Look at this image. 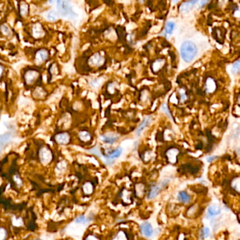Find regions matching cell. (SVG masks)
<instances>
[{"mask_svg":"<svg viewBox=\"0 0 240 240\" xmlns=\"http://www.w3.org/2000/svg\"><path fill=\"white\" fill-rule=\"evenodd\" d=\"M167 183H168V182H166V181H165L162 182V183H161L160 185H157V186H155L152 187L149 194L148 198L149 199L154 198L155 197L157 196L158 194V193H160V191L161 190V189L163 188V187H164V186H166Z\"/></svg>","mask_w":240,"mask_h":240,"instance_id":"cell-10","label":"cell"},{"mask_svg":"<svg viewBox=\"0 0 240 240\" xmlns=\"http://www.w3.org/2000/svg\"><path fill=\"white\" fill-rule=\"evenodd\" d=\"M8 236V231L5 227H0V240H6Z\"/></svg>","mask_w":240,"mask_h":240,"instance_id":"cell-25","label":"cell"},{"mask_svg":"<svg viewBox=\"0 0 240 240\" xmlns=\"http://www.w3.org/2000/svg\"><path fill=\"white\" fill-rule=\"evenodd\" d=\"M60 16L58 11L55 10H51L47 13V19L52 22H55L59 19Z\"/></svg>","mask_w":240,"mask_h":240,"instance_id":"cell-17","label":"cell"},{"mask_svg":"<svg viewBox=\"0 0 240 240\" xmlns=\"http://www.w3.org/2000/svg\"><path fill=\"white\" fill-rule=\"evenodd\" d=\"M140 230L141 233L146 237H150L153 234V227L152 226V225L148 223H143V224H141L140 226Z\"/></svg>","mask_w":240,"mask_h":240,"instance_id":"cell-11","label":"cell"},{"mask_svg":"<svg viewBox=\"0 0 240 240\" xmlns=\"http://www.w3.org/2000/svg\"><path fill=\"white\" fill-rule=\"evenodd\" d=\"M19 13L21 17H26L29 13V5L25 2L22 1L19 4Z\"/></svg>","mask_w":240,"mask_h":240,"instance_id":"cell-12","label":"cell"},{"mask_svg":"<svg viewBox=\"0 0 240 240\" xmlns=\"http://www.w3.org/2000/svg\"><path fill=\"white\" fill-rule=\"evenodd\" d=\"M114 240H126V236L123 232H120Z\"/></svg>","mask_w":240,"mask_h":240,"instance_id":"cell-28","label":"cell"},{"mask_svg":"<svg viewBox=\"0 0 240 240\" xmlns=\"http://www.w3.org/2000/svg\"><path fill=\"white\" fill-rule=\"evenodd\" d=\"M67 168V164L66 162H60L58 163V164L56 165V170L57 173H58L59 174H63V172L66 171V169Z\"/></svg>","mask_w":240,"mask_h":240,"instance_id":"cell-20","label":"cell"},{"mask_svg":"<svg viewBox=\"0 0 240 240\" xmlns=\"http://www.w3.org/2000/svg\"><path fill=\"white\" fill-rule=\"evenodd\" d=\"M55 141L59 145H67L71 141V136L68 132H61L57 133L54 137Z\"/></svg>","mask_w":240,"mask_h":240,"instance_id":"cell-7","label":"cell"},{"mask_svg":"<svg viewBox=\"0 0 240 240\" xmlns=\"http://www.w3.org/2000/svg\"><path fill=\"white\" fill-rule=\"evenodd\" d=\"M32 35L35 39H41L45 35V32L41 23H36L33 26Z\"/></svg>","mask_w":240,"mask_h":240,"instance_id":"cell-6","label":"cell"},{"mask_svg":"<svg viewBox=\"0 0 240 240\" xmlns=\"http://www.w3.org/2000/svg\"><path fill=\"white\" fill-rule=\"evenodd\" d=\"M180 54L182 59L187 63H190L197 54V48L194 42L185 41L180 47Z\"/></svg>","mask_w":240,"mask_h":240,"instance_id":"cell-1","label":"cell"},{"mask_svg":"<svg viewBox=\"0 0 240 240\" xmlns=\"http://www.w3.org/2000/svg\"><path fill=\"white\" fill-rule=\"evenodd\" d=\"M57 1H58V0H49V3L51 4H56Z\"/></svg>","mask_w":240,"mask_h":240,"instance_id":"cell-33","label":"cell"},{"mask_svg":"<svg viewBox=\"0 0 240 240\" xmlns=\"http://www.w3.org/2000/svg\"><path fill=\"white\" fill-rule=\"evenodd\" d=\"M83 189L84 193L89 195V194H91L92 193L93 186L92 185V183H86L85 184H84V186L83 187Z\"/></svg>","mask_w":240,"mask_h":240,"instance_id":"cell-23","label":"cell"},{"mask_svg":"<svg viewBox=\"0 0 240 240\" xmlns=\"http://www.w3.org/2000/svg\"><path fill=\"white\" fill-rule=\"evenodd\" d=\"M175 28V23L172 21H168L165 25V31L166 32V34L170 35L172 32V31L174 30Z\"/></svg>","mask_w":240,"mask_h":240,"instance_id":"cell-24","label":"cell"},{"mask_svg":"<svg viewBox=\"0 0 240 240\" xmlns=\"http://www.w3.org/2000/svg\"><path fill=\"white\" fill-rule=\"evenodd\" d=\"M39 76L40 73L38 71L35 69H29L24 74V80L28 85H31L37 80Z\"/></svg>","mask_w":240,"mask_h":240,"instance_id":"cell-5","label":"cell"},{"mask_svg":"<svg viewBox=\"0 0 240 240\" xmlns=\"http://www.w3.org/2000/svg\"><path fill=\"white\" fill-rule=\"evenodd\" d=\"M39 158L43 165L49 164L53 159L52 150L47 147L42 148L39 151Z\"/></svg>","mask_w":240,"mask_h":240,"instance_id":"cell-3","label":"cell"},{"mask_svg":"<svg viewBox=\"0 0 240 240\" xmlns=\"http://www.w3.org/2000/svg\"><path fill=\"white\" fill-rule=\"evenodd\" d=\"M85 240H99V239L97 237H96L95 235L93 234H90L86 237Z\"/></svg>","mask_w":240,"mask_h":240,"instance_id":"cell-31","label":"cell"},{"mask_svg":"<svg viewBox=\"0 0 240 240\" xmlns=\"http://www.w3.org/2000/svg\"><path fill=\"white\" fill-rule=\"evenodd\" d=\"M221 212V209L218 205L211 206L208 209V215L210 216H215L220 214Z\"/></svg>","mask_w":240,"mask_h":240,"instance_id":"cell-14","label":"cell"},{"mask_svg":"<svg viewBox=\"0 0 240 240\" xmlns=\"http://www.w3.org/2000/svg\"><path fill=\"white\" fill-rule=\"evenodd\" d=\"M232 72H233L234 74L239 73V61H237L236 63L234 64L233 68H232Z\"/></svg>","mask_w":240,"mask_h":240,"instance_id":"cell-29","label":"cell"},{"mask_svg":"<svg viewBox=\"0 0 240 240\" xmlns=\"http://www.w3.org/2000/svg\"><path fill=\"white\" fill-rule=\"evenodd\" d=\"M122 152H123V150H122L121 148H118L117 150H114V152H112L111 153H109V155L107 156L108 159H116V158L119 157L122 154Z\"/></svg>","mask_w":240,"mask_h":240,"instance_id":"cell-22","label":"cell"},{"mask_svg":"<svg viewBox=\"0 0 240 240\" xmlns=\"http://www.w3.org/2000/svg\"><path fill=\"white\" fill-rule=\"evenodd\" d=\"M57 11L60 16L70 17L74 16V11L72 9L69 0H58L56 2Z\"/></svg>","mask_w":240,"mask_h":240,"instance_id":"cell-2","label":"cell"},{"mask_svg":"<svg viewBox=\"0 0 240 240\" xmlns=\"http://www.w3.org/2000/svg\"><path fill=\"white\" fill-rule=\"evenodd\" d=\"M177 198H178V200L180 201L181 202L184 203V204H188L191 200L190 196H189L188 193H185V192H184V191L180 192Z\"/></svg>","mask_w":240,"mask_h":240,"instance_id":"cell-15","label":"cell"},{"mask_svg":"<svg viewBox=\"0 0 240 240\" xmlns=\"http://www.w3.org/2000/svg\"><path fill=\"white\" fill-rule=\"evenodd\" d=\"M178 1H179V0H172V2H173L174 3H176V2H178Z\"/></svg>","mask_w":240,"mask_h":240,"instance_id":"cell-34","label":"cell"},{"mask_svg":"<svg viewBox=\"0 0 240 240\" xmlns=\"http://www.w3.org/2000/svg\"><path fill=\"white\" fill-rule=\"evenodd\" d=\"M101 138H102V140L103 141H104L105 143H109V144L114 143V142H116V141L118 140V138L116 137V136H113V135H104L101 137Z\"/></svg>","mask_w":240,"mask_h":240,"instance_id":"cell-18","label":"cell"},{"mask_svg":"<svg viewBox=\"0 0 240 240\" xmlns=\"http://www.w3.org/2000/svg\"><path fill=\"white\" fill-rule=\"evenodd\" d=\"M0 32L4 36L9 37L12 35V30L10 27L6 23H3L0 25Z\"/></svg>","mask_w":240,"mask_h":240,"instance_id":"cell-13","label":"cell"},{"mask_svg":"<svg viewBox=\"0 0 240 240\" xmlns=\"http://www.w3.org/2000/svg\"><path fill=\"white\" fill-rule=\"evenodd\" d=\"M104 58L101 56L99 54H95L89 60V64H90L91 66L97 67L102 66L103 63H104Z\"/></svg>","mask_w":240,"mask_h":240,"instance_id":"cell-9","label":"cell"},{"mask_svg":"<svg viewBox=\"0 0 240 240\" xmlns=\"http://www.w3.org/2000/svg\"><path fill=\"white\" fill-rule=\"evenodd\" d=\"M208 1L209 0H201L200 4H199V8H202L203 6H204L208 3Z\"/></svg>","mask_w":240,"mask_h":240,"instance_id":"cell-32","label":"cell"},{"mask_svg":"<svg viewBox=\"0 0 240 240\" xmlns=\"http://www.w3.org/2000/svg\"><path fill=\"white\" fill-rule=\"evenodd\" d=\"M198 2L199 0H190V1L184 2L180 7V11L182 13H188L189 11H191L195 6V5H196Z\"/></svg>","mask_w":240,"mask_h":240,"instance_id":"cell-8","label":"cell"},{"mask_svg":"<svg viewBox=\"0 0 240 240\" xmlns=\"http://www.w3.org/2000/svg\"><path fill=\"white\" fill-rule=\"evenodd\" d=\"M33 95H34V96L37 98H42L45 96V95H46V92H45V91L41 87H37L34 91Z\"/></svg>","mask_w":240,"mask_h":240,"instance_id":"cell-21","label":"cell"},{"mask_svg":"<svg viewBox=\"0 0 240 240\" xmlns=\"http://www.w3.org/2000/svg\"><path fill=\"white\" fill-rule=\"evenodd\" d=\"M210 230L208 227H204L202 230V231H201V239H206V238H208V237H209L210 235Z\"/></svg>","mask_w":240,"mask_h":240,"instance_id":"cell-27","label":"cell"},{"mask_svg":"<svg viewBox=\"0 0 240 240\" xmlns=\"http://www.w3.org/2000/svg\"><path fill=\"white\" fill-rule=\"evenodd\" d=\"M151 119H152V117H149L147 118H146L144 121L142 122V123L140 124V126H139L137 130V135L140 136L142 131L145 129L149 124L150 123Z\"/></svg>","mask_w":240,"mask_h":240,"instance_id":"cell-16","label":"cell"},{"mask_svg":"<svg viewBox=\"0 0 240 240\" xmlns=\"http://www.w3.org/2000/svg\"><path fill=\"white\" fill-rule=\"evenodd\" d=\"M50 72H51V73L52 74H57L58 73V69H57V66L54 63L51 66V68H50Z\"/></svg>","mask_w":240,"mask_h":240,"instance_id":"cell-30","label":"cell"},{"mask_svg":"<svg viewBox=\"0 0 240 240\" xmlns=\"http://www.w3.org/2000/svg\"><path fill=\"white\" fill-rule=\"evenodd\" d=\"M78 136L79 138L82 141H83V142H87V141H89L91 139V136L90 133L86 131H80V133H79Z\"/></svg>","mask_w":240,"mask_h":240,"instance_id":"cell-19","label":"cell"},{"mask_svg":"<svg viewBox=\"0 0 240 240\" xmlns=\"http://www.w3.org/2000/svg\"><path fill=\"white\" fill-rule=\"evenodd\" d=\"M49 53L48 50L42 49L38 50L35 55V63L36 65H42L49 58Z\"/></svg>","mask_w":240,"mask_h":240,"instance_id":"cell-4","label":"cell"},{"mask_svg":"<svg viewBox=\"0 0 240 240\" xmlns=\"http://www.w3.org/2000/svg\"><path fill=\"white\" fill-rule=\"evenodd\" d=\"M89 221H90V220L86 218L84 215L80 216H78V218H75V222L76 223H83V224H85V223H87Z\"/></svg>","mask_w":240,"mask_h":240,"instance_id":"cell-26","label":"cell"}]
</instances>
